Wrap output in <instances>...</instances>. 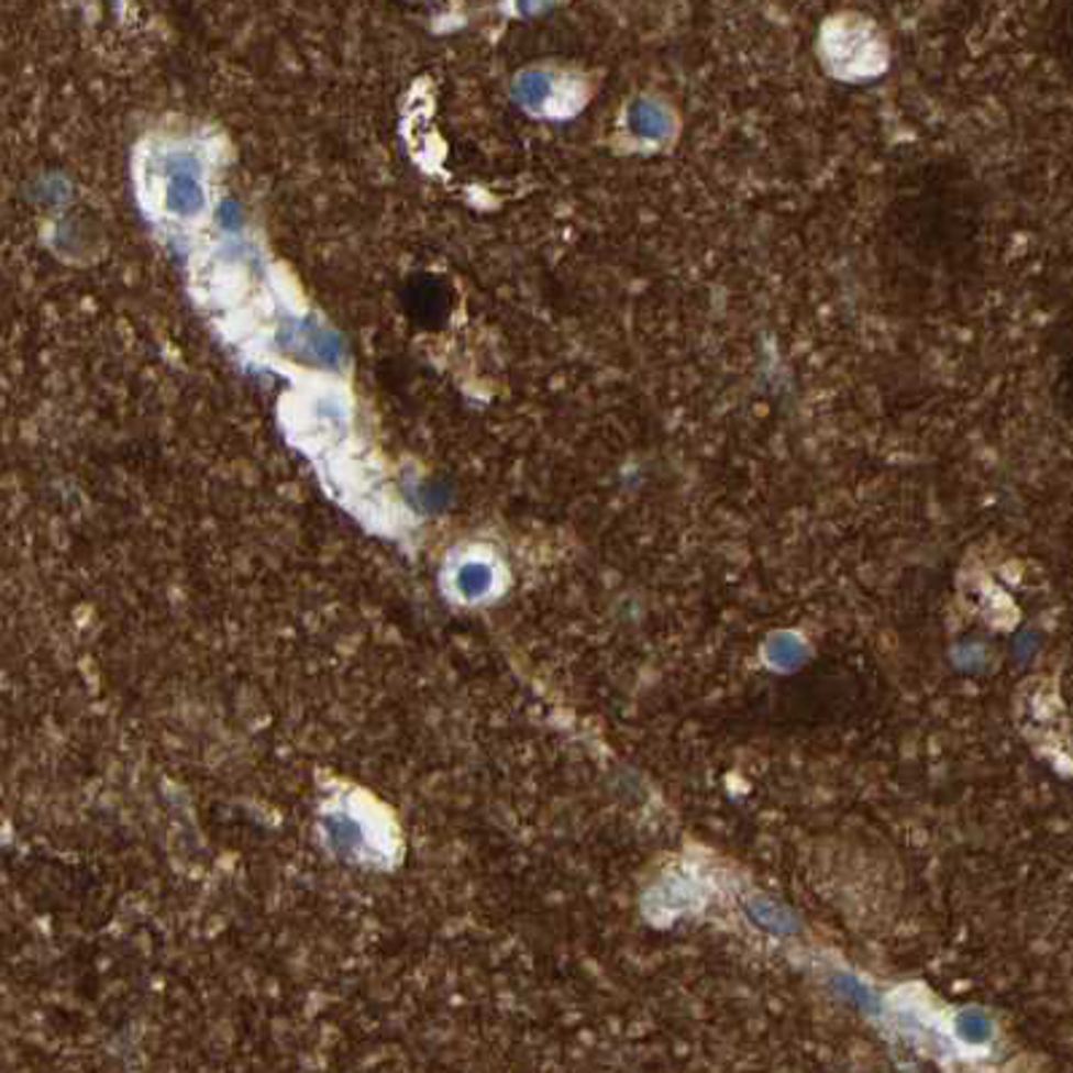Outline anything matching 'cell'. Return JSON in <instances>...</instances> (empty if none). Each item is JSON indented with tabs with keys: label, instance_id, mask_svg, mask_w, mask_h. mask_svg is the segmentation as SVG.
Segmentation results:
<instances>
[{
	"label": "cell",
	"instance_id": "cell-1",
	"mask_svg": "<svg viewBox=\"0 0 1073 1073\" xmlns=\"http://www.w3.org/2000/svg\"><path fill=\"white\" fill-rule=\"evenodd\" d=\"M821 52L831 74L845 81H864L885 70L883 38L859 16L829 22L821 35Z\"/></svg>",
	"mask_w": 1073,
	"mask_h": 1073
},
{
	"label": "cell",
	"instance_id": "cell-3",
	"mask_svg": "<svg viewBox=\"0 0 1073 1073\" xmlns=\"http://www.w3.org/2000/svg\"><path fill=\"white\" fill-rule=\"evenodd\" d=\"M627 130L641 143H662L673 135V117L662 102L656 100H635L627 108L624 117Z\"/></svg>",
	"mask_w": 1073,
	"mask_h": 1073
},
{
	"label": "cell",
	"instance_id": "cell-4",
	"mask_svg": "<svg viewBox=\"0 0 1073 1073\" xmlns=\"http://www.w3.org/2000/svg\"><path fill=\"white\" fill-rule=\"evenodd\" d=\"M167 202L170 210L178 215H195L202 208V186L197 178V167H184V170L170 175V186H167Z\"/></svg>",
	"mask_w": 1073,
	"mask_h": 1073
},
{
	"label": "cell",
	"instance_id": "cell-2",
	"mask_svg": "<svg viewBox=\"0 0 1073 1073\" xmlns=\"http://www.w3.org/2000/svg\"><path fill=\"white\" fill-rule=\"evenodd\" d=\"M517 95L530 111L535 113H552V117H565L574 113L582 106V92L576 84L560 81L550 70H533L524 74L517 84Z\"/></svg>",
	"mask_w": 1073,
	"mask_h": 1073
},
{
	"label": "cell",
	"instance_id": "cell-5",
	"mask_svg": "<svg viewBox=\"0 0 1073 1073\" xmlns=\"http://www.w3.org/2000/svg\"><path fill=\"white\" fill-rule=\"evenodd\" d=\"M554 0H517L522 14H539V11H546Z\"/></svg>",
	"mask_w": 1073,
	"mask_h": 1073
}]
</instances>
